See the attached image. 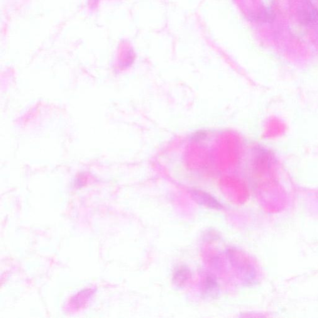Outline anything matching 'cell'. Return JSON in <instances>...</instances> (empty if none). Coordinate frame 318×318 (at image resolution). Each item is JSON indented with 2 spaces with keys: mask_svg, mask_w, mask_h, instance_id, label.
Listing matches in <instances>:
<instances>
[{
  "mask_svg": "<svg viewBox=\"0 0 318 318\" xmlns=\"http://www.w3.org/2000/svg\"><path fill=\"white\" fill-rule=\"evenodd\" d=\"M193 198L198 204L212 209H221L222 205L216 198L209 193L200 190H193L192 193Z\"/></svg>",
  "mask_w": 318,
  "mask_h": 318,
  "instance_id": "1",
  "label": "cell"
},
{
  "mask_svg": "<svg viewBox=\"0 0 318 318\" xmlns=\"http://www.w3.org/2000/svg\"><path fill=\"white\" fill-rule=\"evenodd\" d=\"M298 16L300 21L306 26H318V10L312 4H309L307 8L300 9Z\"/></svg>",
  "mask_w": 318,
  "mask_h": 318,
  "instance_id": "2",
  "label": "cell"
},
{
  "mask_svg": "<svg viewBox=\"0 0 318 318\" xmlns=\"http://www.w3.org/2000/svg\"><path fill=\"white\" fill-rule=\"evenodd\" d=\"M191 273L189 269L185 266H180L176 270L173 275V280L175 284L179 287H182L190 279Z\"/></svg>",
  "mask_w": 318,
  "mask_h": 318,
  "instance_id": "3",
  "label": "cell"
},
{
  "mask_svg": "<svg viewBox=\"0 0 318 318\" xmlns=\"http://www.w3.org/2000/svg\"><path fill=\"white\" fill-rule=\"evenodd\" d=\"M217 284L212 277H207L204 283V292L205 295L213 297L217 292Z\"/></svg>",
  "mask_w": 318,
  "mask_h": 318,
  "instance_id": "4",
  "label": "cell"
},
{
  "mask_svg": "<svg viewBox=\"0 0 318 318\" xmlns=\"http://www.w3.org/2000/svg\"><path fill=\"white\" fill-rule=\"evenodd\" d=\"M259 19L261 21L266 22V23H271L275 19V14L269 9H264L259 14Z\"/></svg>",
  "mask_w": 318,
  "mask_h": 318,
  "instance_id": "5",
  "label": "cell"
}]
</instances>
